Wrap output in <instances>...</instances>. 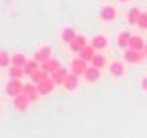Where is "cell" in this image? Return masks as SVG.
<instances>
[{
  "label": "cell",
  "mask_w": 147,
  "mask_h": 138,
  "mask_svg": "<svg viewBox=\"0 0 147 138\" xmlns=\"http://www.w3.org/2000/svg\"><path fill=\"white\" fill-rule=\"evenodd\" d=\"M140 11L137 9V7H133V9H130V12H128V23L130 24H138V19H140Z\"/></svg>",
  "instance_id": "obj_24"
},
{
  "label": "cell",
  "mask_w": 147,
  "mask_h": 138,
  "mask_svg": "<svg viewBox=\"0 0 147 138\" xmlns=\"http://www.w3.org/2000/svg\"><path fill=\"white\" fill-rule=\"evenodd\" d=\"M130 40H131V35L128 31H121L118 36V47H121V48L130 47Z\"/></svg>",
  "instance_id": "obj_18"
},
{
  "label": "cell",
  "mask_w": 147,
  "mask_h": 138,
  "mask_svg": "<svg viewBox=\"0 0 147 138\" xmlns=\"http://www.w3.org/2000/svg\"><path fill=\"white\" fill-rule=\"evenodd\" d=\"M94 55H95V48H94L92 45H87V47L80 52V57H82L83 60H87V62H88V60H92V59H94Z\"/></svg>",
  "instance_id": "obj_20"
},
{
  "label": "cell",
  "mask_w": 147,
  "mask_h": 138,
  "mask_svg": "<svg viewBox=\"0 0 147 138\" xmlns=\"http://www.w3.org/2000/svg\"><path fill=\"white\" fill-rule=\"evenodd\" d=\"M125 59H126V62H131V64H137V62H140V60H142V54H140L138 50H133V48H128V50L125 52Z\"/></svg>",
  "instance_id": "obj_14"
},
{
  "label": "cell",
  "mask_w": 147,
  "mask_h": 138,
  "mask_svg": "<svg viewBox=\"0 0 147 138\" xmlns=\"http://www.w3.org/2000/svg\"><path fill=\"white\" fill-rule=\"evenodd\" d=\"M36 69H40L38 67V62L33 59V60H28L26 64H24V67H23V71H24V74H28V76H31L35 71H36Z\"/></svg>",
  "instance_id": "obj_22"
},
{
  "label": "cell",
  "mask_w": 147,
  "mask_h": 138,
  "mask_svg": "<svg viewBox=\"0 0 147 138\" xmlns=\"http://www.w3.org/2000/svg\"><path fill=\"white\" fill-rule=\"evenodd\" d=\"M75 38H76V31L73 29V28H64V29L61 31V40H62L64 43H71Z\"/></svg>",
  "instance_id": "obj_15"
},
{
  "label": "cell",
  "mask_w": 147,
  "mask_h": 138,
  "mask_svg": "<svg viewBox=\"0 0 147 138\" xmlns=\"http://www.w3.org/2000/svg\"><path fill=\"white\" fill-rule=\"evenodd\" d=\"M87 45H88V43H87V38H85L83 35H76V38L69 43V48H71V52L80 54V52H82Z\"/></svg>",
  "instance_id": "obj_5"
},
{
  "label": "cell",
  "mask_w": 147,
  "mask_h": 138,
  "mask_svg": "<svg viewBox=\"0 0 147 138\" xmlns=\"http://www.w3.org/2000/svg\"><path fill=\"white\" fill-rule=\"evenodd\" d=\"M90 62H92V66H95V67L102 69V67L106 66V57H104L102 54H95V55H94V59H92Z\"/></svg>",
  "instance_id": "obj_25"
},
{
  "label": "cell",
  "mask_w": 147,
  "mask_h": 138,
  "mask_svg": "<svg viewBox=\"0 0 147 138\" xmlns=\"http://www.w3.org/2000/svg\"><path fill=\"white\" fill-rule=\"evenodd\" d=\"M11 57L12 55H9L7 50H0V67H2V69L9 67L11 66Z\"/></svg>",
  "instance_id": "obj_23"
},
{
  "label": "cell",
  "mask_w": 147,
  "mask_h": 138,
  "mask_svg": "<svg viewBox=\"0 0 147 138\" xmlns=\"http://www.w3.org/2000/svg\"><path fill=\"white\" fill-rule=\"evenodd\" d=\"M109 71H111L113 76H121L123 74V64L121 62H113L109 66Z\"/></svg>",
  "instance_id": "obj_26"
},
{
  "label": "cell",
  "mask_w": 147,
  "mask_h": 138,
  "mask_svg": "<svg viewBox=\"0 0 147 138\" xmlns=\"http://www.w3.org/2000/svg\"><path fill=\"white\" fill-rule=\"evenodd\" d=\"M83 76H85V80H87L88 83H95V81L100 80V69L95 67V66H92V67H88L87 71H85Z\"/></svg>",
  "instance_id": "obj_10"
},
{
  "label": "cell",
  "mask_w": 147,
  "mask_h": 138,
  "mask_svg": "<svg viewBox=\"0 0 147 138\" xmlns=\"http://www.w3.org/2000/svg\"><path fill=\"white\" fill-rule=\"evenodd\" d=\"M128 48H133V50H138V52H142V50L145 48L144 38H140V36H131V40H130V47H128Z\"/></svg>",
  "instance_id": "obj_19"
},
{
  "label": "cell",
  "mask_w": 147,
  "mask_h": 138,
  "mask_svg": "<svg viewBox=\"0 0 147 138\" xmlns=\"http://www.w3.org/2000/svg\"><path fill=\"white\" fill-rule=\"evenodd\" d=\"M62 86H64L67 92H75V90L78 88V76H76L75 73H69V74L66 76V80H64Z\"/></svg>",
  "instance_id": "obj_8"
},
{
  "label": "cell",
  "mask_w": 147,
  "mask_h": 138,
  "mask_svg": "<svg viewBox=\"0 0 147 138\" xmlns=\"http://www.w3.org/2000/svg\"><path fill=\"white\" fill-rule=\"evenodd\" d=\"M87 69H88L87 60H83L82 57H78V59H75L71 62V73H75L76 76H83Z\"/></svg>",
  "instance_id": "obj_2"
},
{
  "label": "cell",
  "mask_w": 147,
  "mask_h": 138,
  "mask_svg": "<svg viewBox=\"0 0 147 138\" xmlns=\"http://www.w3.org/2000/svg\"><path fill=\"white\" fill-rule=\"evenodd\" d=\"M54 86H55V83H54V80L49 76V78H45L43 81H40V83L36 85V90H38L40 95H49V93L54 92Z\"/></svg>",
  "instance_id": "obj_4"
},
{
  "label": "cell",
  "mask_w": 147,
  "mask_h": 138,
  "mask_svg": "<svg viewBox=\"0 0 147 138\" xmlns=\"http://www.w3.org/2000/svg\"><path fill=\"white\" fill-rule=\"evenodd\" d=\"M30 104H31V102H30L28 95H24V93H19L18 97H14V107H16L18 111H26Z\"/></svg>",
  "instance_id": "obj_11"
},
{
  "label": "cell",
  "mask_w": 147,
  "mask_h": 138,
  "mask_svg": "<svg viewBox=\"0 0 147 138\" xmlns=\"http://www.w3.org/2000/svg\"><path fill=\"white\" fill-rule=\"evenodd\" d=\"M140 85H142V88H144V90H145V92H147V78H144V80H142V83H140Z\"/></svg>",
  "instance_id": "obj_28"
},
{
  "label": "cell",
  "mask_w": 147,
  "mask_h": 138,
  "mask_svg": "<svg viewBox=\"0 0 147 138\" xmlns=\"http://www.w3.org/2000/svg\"><path fill=\"white\" fill-rule=\"evenodd\" d=\"M119 2H128V0H119Z\"/></svg>",
  "instance_id": "obj_30"
},
{
  "label": "cell",
  "mask_w": 147,
  "mask_h": 138,
  "mask_svg": "<svg viewBox=\"0 0 147 138\" xmlns=\"http://www.w3.org/2000/svg\"><path fill=\"white\" fill-rule=\"evenodd\" d=\"M95 50H104L106 47H107V38L104 36V35H95L94 38H92V43H90Z\"/></svg>",
  "instance_id": "obj_13"
},
{
  "label": "cell",
  "mask_w": 147,
  "mask_h": 138,
  "mask_svg": "<svg viewBox=\"0 0 147 138\" xmlns=\"http://www.w3.org/2000/svg\"><path fill=\"white\" fill-rule=\"evenodd\" d=\"M144 50H145V55H147V45H145V48H144Z\"/></svg>",
  "instance_id": "obj_29"
},
{
  "label": "cell",
  "mask_w": 147,
  "mask_h": 138,
  "mask_svg": "<svg viewBox=\"0 0 147 138\" xmlns=\"http://www.w3.org/2000/svg\"><path fill=\"white\" fill-rule=\"evenodd\" d=\"M138 26L142 29H147V12H142L140 14V19H138Z\"/></svg>",
  "instance_id": "obj_27"
},
{
  "label": "cell",
  "mask_w": 147,
  "mask_h": 138,
  "mask_svg": "<svg viewBox=\"0 0 147 138\" xmlns=\"http://www.w3.org/2000/svg\"><path fill=\"white\" fill-rule=\"evenodd\" d=\"M23 81L21 80H9V83H7V86H5V93L9 95V97H18L19 93H23Z\"/></svg>",
  "instance_id": "obj_1"
},
{
  "label": "cell",
  "mask_w": 147,
  "mask_h": 138,
  "mask_svg": "<svg viewBox=\"0 0 147 138\" xmlns=\"http://www.w3.org/2000/svg\"><path fill=\"white\" fill-rule=\"evenodd\" d=\"M100 19L104 21V23H111V21H114L116 19V9L113 7V5H104L102 9H100Z\"/></svg>",
  "instance_id": "obj_6"
},
{
  "label": "cell",
  "mask_w": 147,
  "mask_h": 138,
  "mask_svg": "<svg viewBox=\"0 0 147 138\" xmlns=\"http://www.w3.org/2000/svg\"><path fill=\"white\" fill-rule=\"evenodd\" d=\"M42 69H43V71L45 73H49V74H52V73H55L57 71V69L61 67V62L57 60V59H49V60H45V62H42V66H40Z\"/></svg>",
  "instance_id": "obj_9"
},
{
  "label": "cell",
  "mask_w": 147,
  "mask_h": 138,
  "mask_svg": "<svg viewBox=\"0 0 147 138\" xmlns=\"http://www.w3.org/2000/svg\"><path fill=\"white\" fill-rule=\"evenodd\" d=\"M49 76H50V74H49V73H45L43 69L40 67V69H36V71H35V73H33V74L30 76V78H31V83L38 85L40 81H43V80H45V78H49Z\"/></svg>",
  "instance_id": "obj_17"
},
{
  "label": "cell",
  "mask_w": 147,
  "mask_h": 138,
  "mask_svg": "<svg viewBox=\"0 0 147 138\" xmlns=\"http://www.w3.org/2000/svg\"><path fill=\"white\" fill-rule=\"evenodd\" d=\"M28 62V59L24 57V54H12V57H11V64H14V66H19V67H24V64Z\"/></svg>",
  "instance_id": "obj_21"
},
{
  "label": "cell",
  "mask_w": 147,
  "mask_h": 138,
  "mask_svg": "<svg viewBox=\"0 0 147 138\" xmlns=\"http://www.w3.org/2000/svg\"><path fill=\"white\" fill-rule=\"evenodd\" d=\"M23 93H24V95H28L30 102H36V100H38V97H40V93H38V90H36V85H35V83H24V86H23Z\"/></svg>",
  "instance_id": "obj_7"
},
{
  "label": "cell",
  "mask_w": 147,
  "mask_h": 138,
  "mask_svg": "<svg viewBox=\"0 0 147 138\" xmlns=\"http://www.w3.org/2000/svg\"><path fill=\"white\" fill-rule=\"evenodd\" d=\"M23 74H24L23 67L14 66V64H11V66H9V78H11V80H21V78H23Z\"/></svg>",
  "instance_id": "obj_16"
},
{
  "label": "cell",
  "mask_w": 147,
  "mask_h": 138,
  "mask_svg": "<svg viewBox=\"0 0 147 138\" xmlns=\"http://www.w3.org/2000/svg\"><path fill=\"white\" fill-rule=\"evenodd\" d=\"M67 74H69V73H67V69L61 66V67L57 69V71H55V73H52V74H50V78L54 80V83H55V85H62Z\"/></svg>",
  "instance_id": "obj_12"
},
{
  "label": "cell",
  "mask_w": 147,
  "mask_h": 138,
  "mask_svg": "<svg viewBox=\"0 0 147 138\" xmlns=\"http://www.w3.org/2000/svg\"><path fill=\"white\" fill-rule=\"evenodd\" d=\"M50 55H52V47H49V45H43V47H40L35 54H33V59L36 60V62H45V60H49L50 59Z\"/></svg>",
  "instance_id": "obj_3"
}]
</instances>
